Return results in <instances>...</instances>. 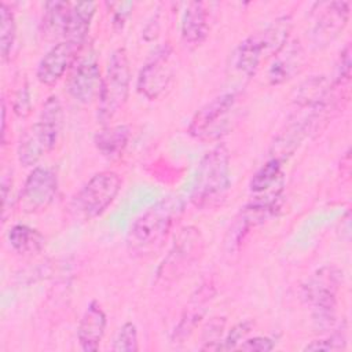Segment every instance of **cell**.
<instances>
[{
  "instance_id": "obj_1",
  "label": "cell",
  "mask_w": 352,
  "mask_h": 352,
  "mask_svg": "<svg viewBox=\"0 0 352 352\" xmlns=\"http://www.w3.org/2000/svg\"><path fill=\"white\" fill-rule=\"evenodd\" d=\"M183 199L169 195L146 209L131 224L126 243L131 252L146 254L161 248L168 234L183 213Z\"/></svg>"
},
{
  "instance_id": "obj_2",
  "label": "cell",
  "mask_w": 352,
  "mask_h": 352,
  "mask_svg": "<svg viewBox=\"0 0 352 352\" xmlns=\"http://www.w3.org/2000/svg\"><path fill=\"white\" fill-rule=\"evenodd\" d=\"M230 186V153L224 144H217L201 158L190 199L199 209L216 208L226 198Z\"/></svg>"
},
{
  "instance_id": "obj_3",
  "label": "cell",
  "mask_w": 352,
  "mask_h": 352,
  "mask_svg": "<svg viewBox=\"0 0 352 352\" xmlns=\"http://www.w3.org/2000/svg\"><path fill=\"white\" fill-rule=\"evenodd\" d=\"M63 126V109L58 96L51 95L43 103L38 120L21 135L18 161L23 166L36 165L54 150Z\"/></svg>"
},
{
  "instance_id": "obj_4",
  "label": "cell",
  "mask_w": 352,
  "mask_h": 352,
  "mask_svg": "<svg viewBox=\"0 0 352 352\" xmlns=\"http://www.w3.org/2000/svg\"><path fill=\"white\" fill-rule=\"evenodd\" d=\"M121 186L122 179L114 170L95 173L70 199L69 214L76 221L99 217L116 201Z\"/></svg>"
},
{
  "instance_id": "obj_5",
  "label": "cell",
  "mask_w": 352,
  "mask_h": 352,
  "mask_svg": "<svg viewBox=\"0 0 352 352\" xmlns=\"http://www.w3.org/2000/svg\"><path fill=\"white\" fill-rule=\"evenodd\" d=\"M129 58L124 48H117L109 58L102 77L98 102V120L107 124L126 103L131 89Z\"/></svg>"
},
{
  "instance_id": "obj_6",
  "label": "cell",
  "mask_w": 352,
  "mask_h": 352,
  "mask_svg": "<svg viewBox=\"0 0 352 352\" xmlns=\"http://www.w3.org/2000/svg\"><path fill=\"white\" fill-rule=\"evenodd\" d=\"M340 285L341 271L336 267H322L302 286V297L312 307L314 322L320 330L333 327L336 322Z\"/></svg>"
},
{
  "instance_id": "obj_7",
  "label": "cell",
  "mask_w": 352,
  "mask_h": 352,
  "mask_svg": "<svg viewBox=\"0 0 352 352\" xmlns=\"http://www.w3.org/2000/svg\"><path fill=\"white\" fill-rule=\"evenodd\" d=\"M204 249L205 241L199 228L194 226L182 228L157 270V280L164 285L177 282L201 260Z\"/></svg>"
},
{
  "instance_id": "obj_8",
  "label": "cell",
  "mask_w": 352,
  "mask_h": 352,
  "mask_svg": "<svg viewBox=\"0 0 352 352\" xmlns=\"http://www.w3.org/2000/svg\"><path fill=\"white\" fill-rule=\"evenodd\" d=\"M176 74V55L169 44L162 45L146 62L138 76L136 89L148 100L161 98L172 85Z\"/></svg>"
},
{
  "instance_id": "obj_9",
  "label": "cell",
  "mask_w": 352,
  "mask_h": 352,
  "mask_svg": "<svg viewBox=\"0 0 352 352\" xmlns=\"http://www.w3.org/2000/svg\"><path fill=\"white\" fill-rule=\"evenodd\" d=\"M58 192L56 173L45 166H36L26 177L21 190L18 204L25 213H38L45 210Z\"/></svg>"
},
{
  "instance_id": "obj_10",
  "label": "cell",
  "mask_w": 352,
  "mask_h": 352,
  "mask_svg": "<svg viewBox=\"0 0 352 352\" xmlns=\"http://www.w3.org/2000/svg\"><path fill=\"white\" fill-rule=\"evenodd\" d=\"M235 103V92H226L213 98L192 116L188 125V133L197 139H209L219 136L220 131H223V128L226 126L227 118L232 111Z\"/></svg>"
},
{
  "instance_id": "obj_11",
  "label": "cell",
  "mask_w": 352,
  "mask_h": 352,
  "mask_svg": "<svg viewBox=\"0 0 352 352\" xmlns=\"http://www.w3.org/2000/svg\"><path fill=\"white\" fill-rule=\"evenodd\" d=\"M100 69L96 56L89 52L74 62L67 77L66 88L69 95L78 103L88 104L99 95Z\"/></svg>"
},
{
  "instance_id": "obj_12",
  "label": "cell",
  "mask_w": 352,
  "mask_h": 352,
  "mask_svg": "<svg viewBox=\"0 0 352 352\" xmlns=\"http://www.w3.org/2000/svg\"><path fill=\"white\" fill-rule=\"evenodd\" d=\"M319 6V14L312 29V40L318 47L333 43L345 29L349 14V1H330Z\"/></svg>"
},
{
  "instance_id": "obj_13",
  "label": "cell",
  "mask_w": 352,
  "mask_h": 352,
  "mask_svg": "<svg viewBox=\"0 0 352 352\" xmlns=\"http://www.w3.org/2000/svg\"><path fill=\"white\" fill-rule=\"evenodd\" d=\"M216 296V289L210 282L202 283L190 297L187 305L183 309L179 323L172 333V342H184L197 329L198 323L202 320L210 302Z\"/></svg>"
},
{
  "instance_id": "obj_14",
  "label": "cell",
  "mask_w": 352,
  "mask_h": 352,
  "mask_svg": "<svg viewBox=\"0 0 352 352\" xmlns=\"http://www.w3.org/2000/svg\"><path fill=\"white\" fill-rule=\"evenodd\" d=\"M80 47L72 44L70 41H60L55 44L38 62L36 77L37 80L47 87L55 85L63 74L72 69L77 60V54Z\"/></svg>"
},
{
  "instance_id": "obj_15",
  "label": "cell",
  "mask_w": 352,
  "mask_h": 352,
  "mask_svg": "<svg viewBox=\"0 0 352 352\" xmlns=\"http://www.w3.org/2000/svg\"><path fill=\"white\" fill-rule=\"evenodd\" d=\"M107 324V318L98 301H91L82 314L78 327L77 338L82 351H96L102 342Z\"/></svg>"
},
{
  "instance_id": "obj_16",
  "label": "cell",
  "mask_w": 352,
  "mask_h": 352,
  "mask_svg": "<svg viewBox=\"0 0 352 352\" xmlns=\"http://www.w3.org/2000/svg\"><path fill=\"white\" fill-rule=\"evenodd\" d=\"M208 34L209 21L205 4L202 1L188 3L180 22L182 40L188 47H198L206 40Z\"/></svg>"
},
{
  "instance_id": "obj_17",
  "label": "cell",
  "mask_w": 352,
  "mask_h": 352,
  "mask_svg": "<svg viewBox=\"0 0 352 352\" xmlns=\"http://www.w3.org/2000/svg\"><path fill=\"white\" fill-rule=\"evenodd\" d=\"M95 12L96 3L94 1H80L72 4V11L63 38L81 48L87 40Z\"/></svg>"
},
{
  "instance_id": "obj_18",
  "label": "cell",
  "mask_w": 352,
  "mask_h": 352,
  "mask_svg": "<svg viewBox=\"0 0 352 352\" xmlns=\"http://www.w3.org/2000/svg\"><path fill=\"white\" fill-rule=\"evenodd\" d=\"M292 16L282 15L274 19L263 32L256 33L263 48L264 60H267L271 56L275 58L286 47L292 32Z\"/></svg>"
},
{
  "instance_id": "obj_19",
  "label": "cell",
  "mask_w": 352,
  "mask_h": 352,
  "mask_svg": "<svg viewBox=\"0 0 352 352\" xmlns=\"http://www.w3.org/2000/svg\"><path fill=\"white\" fill-rule=\"evenodd\" d=\"M302 65V51L297 44H286V47L275 56L268 69V80L272 85L282 84L297 74Z\"/></svg>"
},
{
  "instance_id": "obj_20",
  "label": "cell",
  "mask_w": 352,
  "mask_h": 352,
  "mask_svg": "<svg viewBox=\"0 0 352 352\" xmlns=\"http://www.w3.org/2000/svg\"><path fill=\"white\" fill-rule=\"evenodd\" d=\"M131 138V128L128 125L120 124L113 126H104L98 131L94 138L95 147L106 158L120 157L125 150Z\"/></svg>"
},
{
  "instance_id": "obj_21",
  "label": "cell",
  "mask_w": 352,
  "mask_h": 352,
  "mask_svg": "<svg viewBox=\"0 0 352 352\" xmlns=\"http://www.w3.org/2000/svg\"><path fill=\"white\" fill-rule=\"evenodd\" d=\"M264 60V54L257 34L246 37L234 52V67L246 78L256 74L258 66Z\"/></svg>"
},
{
  "instance_id": "obj_22",
  "label": "cell",
  "mask_w": 352,
  "mask_h": 352,
  "mask_svg": "<svg viewBox=\"0 0 352 352\" xmlns=\"http://www.w3.org/2000/svg\"><path fill=\"white\" fill-rule=\"evenodd\" d=\"M7 239L12 250L19 254H37L45 245L44 235L26 224H15L7 232Z\"/></svg>"
},
{
  "instance_id": "obj_23",
  "label": "cell",
  "mask_w": 352,
  "mask_h": 352,
  "mask_svg": "<svg viewBox=\"0 0 352 352\" xmlns=\"http://www.w3.org/2000/svg\"><path fill=\"white\" fill-rule=\"evenodd\" d=\"M280 160L271 157L257 172L253 175L249 190L253 195H261L283 186V172Z\"/></svg>"
},
{
  "instance_id": "obj_24",
  "label": "cell",
  "mask_w": 352,
  "mask_h": 352,
  "mask_svg": "<svg viewBox=\"0 0 352 352\" xmlns=\"http://www.w3.org/2000/svg\"><path fill=\"white\" fill-rule=\"evenodd\" d=\"M72 4L67 1L45 3L43 15V32L51 38L63 37L69 22Z\"/></svg>"
},
{
  "instance_id": "obj_25",
  "label": "cell",
  "mask_w": 352,
  "mask_h": 352,
  "mask_svg": "<svg viewBox=\"0 0 352 352\" xmlns=\"http://www.w3.org/2000/svg\"><path fill=\"white\" fill-rule=\"evenodd\" d=\"M0 52L1 58L7 60L15 43L16 23L11 7L4 1L0 6Z\"/></svg>"
},
{
  "instance_id": "obj_26",
  "label": "cell",
  "mask_w": 352,
  "mask_h": 352,
  "mask_svg": "<svg viewBox=\"0 0 352 352\" xmlns=\"http://www.w3.org/2000/svg\"><path fill=\"white\" fill-rule=\"evenodd\" d=\"M111 349L114 352H136L138 345V329L132 322H125L117 331Z\"/></svg>"
},
{
  "instance_id": "obj_27",
  "label": "cell",
  "mask_w": 352,
  "mask_h": 352,
  "mask_svg": "<svg viewBox=\"0 0 352 352\" xmlns=\"http://www.w3.org/2000/svg\"><path fill=\"white\" fill-rule=\"evenodd\" d=\"M226 326L224 318H212L205 330H204V345L201 346L202 351H219V344L221 341V334Z\"/></svg>"
},
{
  "instance_id": "obj_28",
  "label": "cell",
  "mask_w": 352,
  "mask_h": 352,
  "mask_svg": "<svg viewBox=\"0 0 352 352\" xmlns=\"http://www.w3.org/2000/svg\"><path fill=\"white\" fill-rule=\"evenodd\" d=\"M253 323L250 320H243L236 323L230 333L226 336L224 340L220 341L219 344V351H231L236 349L238 345L246 338V336L250 333Z\"/></svg>"
},
{
  "instance_id": "obj_29",
  "label": "cell",
  "mask_w": 352,
  "mask_h": 352,
  "mask_svg": "<svg viewBox=\"0 0 352 352\" xmlns=\"http://www.w3.org/2000/svg\"><path fill=\"white\" fill-rule=\"evenodd\" d=\"M345 336L342 333H334L333 336L323 338V340H315L304 346V351H338L345 348Z\"/></svg>"
},
{
  "instance_id": "obj_30",
  "label": "cell",
  "mask_w": 352,
  "mask_h": 352,
  "mask_svg": "<svg viewBox=\"0 0 352 352\" xmlns=\"http://www.w3.org/2000/svg\"><path fill=\"white\" fill-rule=\"evenodd\" d=\"M14 111L18 117H28L32 111V100H30V92H29V85L25 81L21 84L15 92L14 96Z\"/></svg>"
},
{
  "instance_id": "obj_31",
  "label": "cell",
  "mask_w": 352,
  "mask_h": 352,
  "mask_svg": "<svg viewBox=\"0 0 352 352\" xmlns=\"http://www.w3.org/2000/svg\"><path fill=\"white\" fill-rule=\"evenodd\" d=\"M351 45L346 44L345 48L340 54L338 65H337V74H336V81L333 85H342L349 81L351 78Z\"/></svg>"
},
{
  "instance_id": "obj_32",
  "label": "cell",
  "mask_w": 352,
  "mask_h": 352,
  "mask_svg": "<svg viewBox=\"0 0 352 352\" xmlns=\"http://www.w3.org/2000/svg\"><path fill=\"white\" fill-rule=\"evenodd\" d=\"M275 346V341L270 337L257 336L253 338H245L236 349L248 351V352H268L272 351Z\"/></svg>"
},
{
  "instance_id": "obj_33",
  "label": "cell",
  "mask_w": 352,
  "mask_h": 352,
  "mask_svg": "<svg viewBox=\"0 0 352 352\" xmlns=\"http://www.w3.org/2000/svg\"><path fill=\"white\" fill-rule=\"evenodd\" d=\"M117 10L113 11V26L120 30L124 28L125 21L131 15V8L133 7V3H118Z\"/></svg>"
},
{
  "instance_id": "obj_34",
  "label": "cell",
  "mask_w": 352,
  "mask_h": 352,
  "mask_svg": "<svg viewBox=\"0 0 352 352\" xmlns=\"http://www.w3.org/2000/svg\"><path fill=\"white\" fill-rule=\"evenodd\" d=\"M11 191H12V177L3 175L1 177V195H3V221L7 219V213L11 210Z\"/></svg>"
},
{
  "instance_id": "obj_35",
  "label": "cell",
  "mask_w": 352,
  "mask_h": 352,
  "mask_svg": "<svg viewBox=\"0 0 352 352\" xmlns=\"http://www.w3.org/2000/svg\"><path fill=\"white\" fill-rule=\"evenodd\" d=\"M1 114H3V118H1V139H3V143H4V138H6V122H7V118H6L7 109H6V102H4V100L1 102Z\"/></svg>"
}]
</instances>
